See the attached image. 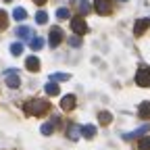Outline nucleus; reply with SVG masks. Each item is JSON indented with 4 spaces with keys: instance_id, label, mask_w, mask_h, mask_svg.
I'll return each instance as SVG.
<instances>
[{
    "instance_id": "3",
    "label": "nucleus",
    "mask_w": 150,
    "mask_h": 150,
    "mask_svg": "<svg viewBox=\"0 0 150 150\" xmlns=\"http://www.w3.org/2000/svg\"><path fill=\"white\" fill-rule=\"evenodd\" d=\"M71 29L75 31V33H77V35H81V33H86L88 31V23H86V19L83 17H73L71 19Z\"/></svg>"
},
{
    "instance_id": "4",
    "label": "nucleus",
    "mask_w": 150,
    "mask_h": 150,
    "mask_svg": "<svg viewBox=\"0 0 150 150\" xmlns=\"http://www.w3.org/2000/svg\"><path fill=\"white\" fill-rule=\"evenodd\" d=\"M61 42H63V29H61V27H52L50 33H48V44H50V48H56Z\"/></svg>"
},
{
    "instance_id": "16",
    "label": "nucleus",
    "mask_w": 150,
    "mask_h": 150,
    "mask_svg": "<svg viewBox=\"0 0 150 150\" xmlns=\"http://www.w3.org/2000/svg\"><path fill=\"white\" fill-rule=\"evenodd\" d=\"M13 19H17V21H23V19H27V13H25V8L17 6V8L13 11Z\"/></svg>"
},
{
    "instance_id": "5",
    "label": "nucleus",
    "mask_w": 150,
    "mask_h": 150,
    "mask_svg": "<svg viewBox=\"0 0 150 150\" xmlns=\"http://www.w3.org/2000/svg\"><path fill=\"white\" fill-rule=\"evenodd\" d=\"M94 11L98 15H108L112 11V0H94Z\"/></svg>"
},
{
    "instance_id": "9",
    "label": "nucleus",
    "mask_w": 150,
    "mask_h": 150,
    "mask_svg": "<svg viewBox=\"0 0 150 150\" xmlns=\"http://www.w3.org/2000/svg\"><path fill=\"white\" fill-rule=\"evenodd\" d=\"M61 108H63V110H73V108H75V96H73V94H67V96H63Z\"/></svg>"
},
{
    "instance_id": "27",
    "label": "nucleus",
    "mask_w": 150,
    "mask_h": 150,
    "mask_svg": "<svg viewBox=\"0 0 150 150\" xmlns=\"http://www.w3.org/2000/svg\"><path fill=\"white\" fill-rule=\"evenodd\" d=\"M88 11H90V4H86V2H81V6H79V13H81V15H86Z\"/></svg>"
},
{
    "instance_id": "11",
    "label": "nucleus",
    "mask_w": 150,
    "mask_h": 150,
    "mask_svg": "<svg viewBox=\"0 0 150 150\" xmlns=\"http://www.w3.org/2000/svg\"><path fill=\"white\" fill-rule=\"evenodd\" d=\"M67 136H69L71 140H77V138L81 136V127H79V125H75V123H71V125L67 127Z\"/></svg>"
},
{
    "instance_id": "29",
    "label": "nucleus",
    "mask_w": 150,
    "mask_h": 150,
    "mask_svg": "<svg viewBox=\"0 0 150 150\" xmlns=\"http://www.w3.org/2000/svg\"><path fill=\"white\" fill-rule=\"evenodd\" d=\"M4 2H13V0H4Z\"/></svg>"
},
{
    "instance_id": "30",
    "label": "nucleus",
    "mask_w": 150,
    "mask_h": 150,
    "mask_svg": "<svg viewBox=\"0 0 150 150\" xmlns=\"http://www.w3.org/2000/svg\"><path fill=\"white\" fill-rule=\"evenodd\" d=\"M121 2H125V0H121Z\"/></svg>"
},
{
    "instance_id": "18",
    "label": "nucleus",
    "mask_w": 150,
    "mask_h": 150,
    "mask_svg": "<svg viewBox=\"0 0 150 150\" xmlns=\"http://www.w3.org/2000/svg\"><path fill=\"white\" fill-rule=\"evenodd\" d=\"M69 77H71L69 73H52V75H50V79H52V81H67Z\"/></svg>"
},
{
    "instance_id": "2",
    "label": "nucleus",
    "mask_w": 150,
    "mask_h": 150,
    "mask_svg": "<svg viewBox=\"0 0 150 150\" xmlns=\"http://www.w3.org/2000/svg\"><path fill=\"white\" fill-rule=\"evenodd\" d=\"M136 83L142 86V88H148V86H150V67L142 65V67L138 69V73H136Z\"/></svg>"
},
{
    "instance_id": "20",
    "label": "nucleus",
    "mask_w": 150,
    "mask_h": 150,
    "mask_svg": "<svg viewBox=\"0 0 150 150\" xmlns=\"http://www.w3.org/2000/svg\"><path fill=\"white\" fill-rule=\"evenodd\" d=\"M46 21H48V15H46L44 11H38V13H35V23H40V25H44Z\"/></svg>"
},
{
    "instance_id": "24",
    "label": "nucleus",
    "mask_w": 150,
    "mask_h": 150,
    "mask_svg": "<svg viewBox=\"0 0 150 150\" xmlns=\"http://www.w3.org/2000/svg\"><path fill=\"white\" fill-rule=\"evenodd\" d=\"M52 129H54V127H52V123H44V125L40 127V131H42L44 136H50V134H52Z\"/></svg>"
},
{
    "instance_id": "19",
    "label": "nucleus",
    "mask_w": 150,
    "mask_h": 150,
    "mask_svg": "<svg viewBox=\"0 0 150 150\" xmlns=\"http://www.w3.org/2000/svg\"><path fill=\"white\" fill-rule=\"evenodd\" d=\"M21 52H23V44H21V42H15V44H11V54H13V56H19Z\"/></svg>"
},
{
    "instance_id": "17",
    "label": "nucleus",
    "mask_w": 150,
    "mask_h": 150,
    "mask_svg": "<svg viewBox=\"0 0 150 150\" xmlns=\"http://www.w3.org/2000/svg\"><path fill=\"white\" fill-rule=\"evenodd\" d=\"M98 121H100V125H108V123L112 121V115H110V112H106V110H102L100 115H98Z\"/></svg>"
},
{
    "instance_id": "6",
    "label": "nucleus",
    "mask_w": 150,
    "mask_h": 150,
    "mask_svg": "<svg viewBox=\"0 0 150 150\" xmlns=\"http://www.w3.org/2000/svg\"><path fill=\"white\" fill-rule=\"evenodd\" d=\"M4 81H6V86H8V88H13V90H17L19 86H21V79H19V75H17V71H15V69H11V71H6V73H4Z\"/></svg>"
},
{
    "instance_id": "15",
    "label": "nucleus",
    "mask_w": 150,
    "mask_h": 150,
    "mask_svg": "<svg viewBox=\"0 0 150 150\" xmlns=\"http://www.w3.org/2000/svg\"><path fill=\"white\" fill-rule=\"evenodd\" d=\"M138 115H140V119H150V102H142L140 104Z\"/></svg>"
},
{
    "instance_id": "14",
    "label": "nucleus",
    "mask_w": 150,
    "mask_h": 150,
    "mask_svg": "<svg viewBox=\"0 0 150 150\" xmlns=\"http://www.w3.org/2000/svg\"><path fill=\"white\" fill-rule=\"evenodd\" d=\"M25 67L29 69V71H40V61L35 59V56H27V61H25Z\"/></svg>"
},
{
    "instance_id": "12",
    "label": "nucleus",
    "mask_w": 150,
    "mask_h": 150,
    "mask_svg": "<svg viewBox=\"0 0 150 150\" xmlns=\"http://www.w3.org/2000/svg\"><path fill=\"white\" fill-rule=\"evenodd\" d=\"M44 92L48 94V96H59V94H61V88L56 86L54 81H48V83L44 86Z\"/></svg>"
},
{
    "instance_id": "10",
    "label": "nucleus",
    "mask_w": 150,
    "mask_h": 150,
    "mask_svg": "<svg viewBox=\"0 0 150 150\" xmlns=\"http://www.w3.org/2000/svg\"><path fill=\"white\" fill-rule=\"evenodd\" d=\"M150 129V125L146 123V125H142V127H138V129H134V131H129V134H125L123 138L125 140H131V138H138V136H142V134H146V131Z\"/></svg>"
},
{
    "instance_id": "21",
    "label": "nucleus",
    "mask_w": 150,
    "mask_h": 150,
    "mask_svg": "<svg viewBox=\"0 0 150 150\" xmlns=\"http://www.w3.org/2000/svg\"><path fill=\"white\" fill-rule=\"evenodd\" d=\"M56 17H59V19H69V17H71V13H69V8L61 6V8H56Z\"/></svg>"
},
{
    "instance_id": "23",
    "label": "nucleus",
    "mask_w": 150,
    "mask_h": 150,
    "mask_svg": "<svg viewBox=\"0 0 150 150\" xmlns=\"http://www.w3.org/2000/svg\"><path fill=\"white\" fill-rule=\"evenodd\" d=\"M42 46H44V40H42V38H38V35H35L33 40H31V48H33V50H40Z\"/></svg>"
},
{
    "instance_id": "26",
    "label": "nucleus",
    "mask_w": 150,
    "mask_h": 150,
    "mask_svg": "<svg viewBox=\"0 0 150 150\" xmlns=\"http://www.w3.org/2000/svg\"><path fill=\"white\" fill-rule=\"evenodd\" d=\"M69 44H71V46H79V44H81V38H79V35L69 38Z\"/></svg>"
},
{
    "instance_id": "8",
    "label": "nucleus",
    "mask_w": 150,
    "mask_h": 150,
    "mask_svg": "<svg viewBox=\"0 0 150 150\" xmlns=\"http://www.w3.org/2000/svg\"><path fill=\"white\" fill-rule=\"evenodd\" d=\"M148 27H150V19H148V17L138 19V21H136V25H134V33H136V35H142V33H144Z\"/></svg>"
},
{
    "instance_id": "1",
    "label": "nucleus",
    "mask_w": 150,
    "mask_h": 150,
    "mask_svg": "<svg viewBox=\"0 0 150 150\" xmlns=\"http://www.w3.org/2000/svg\"><path fill=\"white\" fill-rule=\"evenodd\" d=\"M48 106H50V104H48L44 98H33V100L25 102L23 110L27 112V115H33V117H38V115H44V112L48 110Z\"/></svg>"
},
{
    "instance_id": "25",
    "label": "nucleus",
    "mask_w": 150,
    "mask_h": 150,
    "mask_svg": "<svg viewBox=\"0 0 150 150\" xmlns=\"http://www.w3.org/2000/svg\"><path fill=\"white\" fill-rule=\"evenodd\" d=\"M6 21H8V19H6V13L0 8V29H4V27H6Z\"/></svg>"
},
{
    "instance_id": "28",
    "label": "nucleus",
    "mask_w": 150,
    "mask_h": 150,
    "mask_svg": "<svg viewBox=\"0 0 150 150\" xmlns=\"http://www.w3.org/2000/svg\"><path fill=\"white\" fill-rule=\"evenodd\" d=\"M33 2H35V4H44V2H46V0H33Z\"/></svg>"
},
{
    "instance_id": "22",
    "label": "nucleus",
    "mask_w": 150,
    "mask_h": 150,
    "mask_svg": "<svg viewBox=\"0 0 150 150\" xmlns=\"http://www.w3.org/2000/svg\"><path fill=\"white\" fill-rule=\"evenodd\" d=\"M138 146H140V150H150V136H144Z\"/></svg>"
},
{
    "instance_id": "7",
    "label": "nucleus",
    "mask_w": 150,
    "mask_h": 150,
    "mask_svg": "<svg viewBox=\"0 0 150 150\" xmlns=\"http://www.w3.org/2000/svg\"><path fill=\"white\" fill-rule=\"evenodd\" d=\"M15 35L23 38V40H33V38H35L33 29H31V27H27V25H19V27L15 29Z\"/></svg>"
},
{
    "instance_id": "13",
    "label": "nucleus",
    "mask_w": 150,
    "mask_h": 150,
    "mask_svg": "<svg viewBox=\"0 0 150 150\" xmlns=\"http://www.w3.org/2000/svg\"><path fill=\"white\" fill-rule=\"evenodd\" d=\"M81 136L92 140L94 136H96V125H81Z\"/></svg>"
}]
</instances>
